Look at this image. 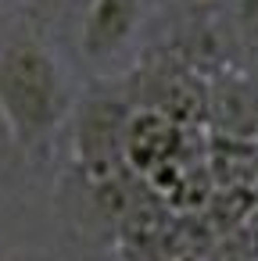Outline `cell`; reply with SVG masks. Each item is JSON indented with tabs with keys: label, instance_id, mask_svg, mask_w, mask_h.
<instances>
[{
	"label": "cell",
	"instance_id": "8",
	"mask_svg": "<svg viewBox=\"0 0 258 261\" xmlns=\"http://www.w3.org/2000/svg\"><path fill=\"white\" fill-rule=\"evenodd\" d=\"M144 18V0H90L83 15V54L90 61H108L136 36Z\"/></svg>",
	"mask_w": 258,
	"mask_h": 261
},
{
	"label": "cell",
	"instance_id": "12",
	"mask_svg": "<svg viewBox=\"0 0 258 261\" xmlns=\"http://www.w3.org/2000/svg\"><path fill=\"white\" fill-rule=\"evenodd\" d=\"M247 75H251V83L258 86V54H254V61H251V68H247Z\"/></svg>",
	"mask_w": 258,
	"mask_h": 261
},
{
	"label": "cell",
	"instance_id": "4",
	"mask_svg": "<svg viewBox=\"0 0 258 261\" xmlns=\"http://www.w3.org/2000/svg\"><path fill=\"white\" fill-rule=\"evenodd\" d=\"M129 118H133V104L126 97H90L79 108L72 150L86 186H97L129 172V161H126Z\"/></svg>",
	"mask_w": 258,
	"mask_h": 261
},
{
	"label": "cell",
	"instance_id": "11",
	"mask_svg": "<svg viewBox=\"0 0 258 261\" xmlns=\"http://www.w3.org/2000/svg\"><path fill=\"white\" fill-rule=\"evenodd\" d=\"M179 4H186L190 11H219L226 4H237V0H179Z\"/></svg>",
	"mask_w": 258,
	"mask_h": 261
},
{
	"label": "cell",
	"instance_id": "3",
	"mask_svg": "<svg viewBox=\"0 0 258 261\" xmlns=\"http://www.w3.org/2000/svg\"><path fill=\"white\" fill-rule=\"evenodd\" d=\"M212 197L201 211L219 236H233L258 207V150L251 140H229L208 133Z\"/></svg>",
	"mask_w": 258,
	"mask_h": 261
},
{
	"label": "cell",
	"instance_id": "13",
	"mask_svg": "<svg viewBox=\"0 0 258 261\" xmlns=\"http://www.w3.org/2000/svg\"><path fill=\"white\" fill-rule=\"evenodd\" d=\"M251 143H254V150H258V136H254V140H251Z\"/></svg>",
	"mask_w": 258,
	"mask_h": 261
},
{
	"label": "cell",
	"instance_id": "1",
	"mask_svg": "<svg viewBox=\"0 0 258 261\" xmlns=\"http://www.w3.org/2000/svg\"><path fill=\"white\" fill-rule=\"evenodd\" d=\"M72 111L61 61L36 40L15 36L0 47V118L18 150H43Z\"/></svg>",
	"mask_w": 258,
	"mask_h": 261
},
{
	"label": "cell",
	"instance_id": "10",
	"mask_svg": "<svg viewBox=\"0 0 258 261\" xmlns=\"http://www.w3.org/2000/svg\"><path fill=\"white\" fill-rule=\"evenodd\" d=\"M237 236H240V243L247 247V254H251V257L258 261V207H254V211L247 215V222H244V225L237 229Z\"/></svg>",
	"mask_w": 258,
	"mask_h": 261
},
{
	"label": "cell",
	"instance_id": "9",
	"mask_svg": "<svg viewBox=\"0 0 258 261\" xmlns=\"http://www.w3.org/2000/svg\"><path fill=\"white\" fill-rule=\"evenodd\" d=\"M208 261H254V257L247 254V247H244L240 236L233 232V236H222V240L215 243V250H212Z\"/></svg>",
	"mask_w": 258,
	"mask_h": 261
},
{
	"label": "cell",
	"instance_id": "5",
	"mask_svg": "<svg viewBox=\"0 0 258 261\" xmlns=\"http://www.w3.org/2000/svg\"><path fill=\"white\" fill-rule=\"evenodd\" d=\"M222 236L208 225L204 215H169L165 225H158L147 236L119 243L122 261H208L215 243Z\"/></svg>",
	"mask_w": 258,
	"mask_h": 261
},
{
	"label": "cell",
	"instance_id": "7",
	"mask_svg": "<svg viewBox=\"0 0 258 261\" xmlns=\"http://www.w3.org/2000/svg\"><path fill=\"white\" fill-rule=\"evenodd\" d=\"M204 129L212 136L254 140L258 136V86L247 72L215 68L208 72V115Z\"/></svg>",
	"mask_w": 258,
	"mask_h": 261
},
{
	"label": "cell",
	"instance_id": "2",
	"mask_svg": "<svg viewBox=\"0 0 258 261\" xmlns=\"http://www.w3.org/2000/svg\"><path fill=\"white\" fill-rule=\"evenodd\" d=\"M136 111H158L179 125L204 129L208 115V72H201L186 54H151L136 65L122 93Z\"/></svg>",
	"mask_w": 258,
	"mask_h": 261
},
{
	"label": "cell",
	"instance_id": "6",
	"mask_svg": "<svg viewBox=\"0 0 258 261\" xmlns=\"http://www.w3.org/2000/svg\"><path fill=\"white\" fill-rule=\"evenodd\" d=\"M201 133L204 129L179 125L158 111H136L133 108L129 133H126V161L140 179H151L161 168H169L176 158H183Z\"/></svg>",
	"mask_w": 258,
	"mask_h": 261
}]
</instances>
